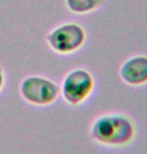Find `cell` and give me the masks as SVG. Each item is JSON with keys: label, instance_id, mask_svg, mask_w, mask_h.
I'll return each mask as SVG.
<instances>
[{"label": "cell", "instance_id": "obj_6", "mask_svg": "<svg viewBox=\"0 0 147 154\" xmlns=\"http://www.w3.org/2000/svg\"><path fill=\"white\" fill-rule=\"evenodd\" d=\"M108 0H64L69 12L75 15H88L101 10Z\"/></svg>", "mask_w": 147, "mask_h": 154}, {"label": "cell", "instance_id": "obj_7", "mask_svg": "<svg viewBox=\"0 0 147 154\" xmlns=\"http://www.w3.org/2000/svg\"><path fill=\"white\" fill-rule=\"evenodd\" d=\"M5 84H6V75H5L4 69L0 66V93L3 91Z\"/></svg>", "mask_w": 147, "mask_h": 154}, {"label": "cell", "instance_id": "obj_4", "mask_svg": "<svg viewBox=\"0 0 147 154\" xmlns=\"http://www.w3.org/2000/svg\"><path fill=\"white\" fill-rule=\"evenodd\" d=\"M19 94L25 103L44 108L54 105L60 97V84L42 75H29L20 82Z\"/></svg>", "mask_w": 147, "mask_h": 154}, {"label": "cell", "instance_id": "obj_1", "mask_svg": "<svg viewBox=\"0 0 147 154\" xmlns=\"http://www.w3.org/2000/svg\"><path fill=\"white\" fill-rule=\"evenodd\" d=\"M89 135L101 146L124 148L134 142L137 136V124L125 113H104L92 121Z\"/></svg>", "mask_w": 147, "mask_h": 154}, {"label": "cell", "instance_id": "obj_3", "mask_svg": "<svg viewBox=\"0 0 147 154\" xmlns=\"http://www.w3.org/2000/svg\"><path fill=\"white\" fill-rule=\"evenodd\" d=\"M96 85V78L90 69L77 66L70 69L63 78L60 84V98L69 106H82L93 96Z\"/></svg>", "mask_w": 147, "mask_h": 154}, {"label": "cell", "instance_id": "obj_2", "mask_svg": "<svg viewBox=\"0 0 147 154\" xmlns=\"http://www.w3.org/2000/svg\"><path fill=\"white\" fill-rule=\"evenodd\" d=\"M88 31L78 21H65L54 26L45 35V42L53 53L62 57L73 56L85 48Z\"/></svg>", "mask_w": 147, "mask_h": 154}, {"label": "cell", "instance_id": "obj_5", "mask_svg": "<svg viewBox=\"0 0 147 154\" xmlns=\"http://www.w3.org/2000/svg\"><path fill=\"white\" fill-rule=\"evenodd\" d=\"M121 81L132 88L147 85V54H137L127 57L119 68Z\"/></svg>", "mask_w": 147, "mask_h": 154}]
</instances>
